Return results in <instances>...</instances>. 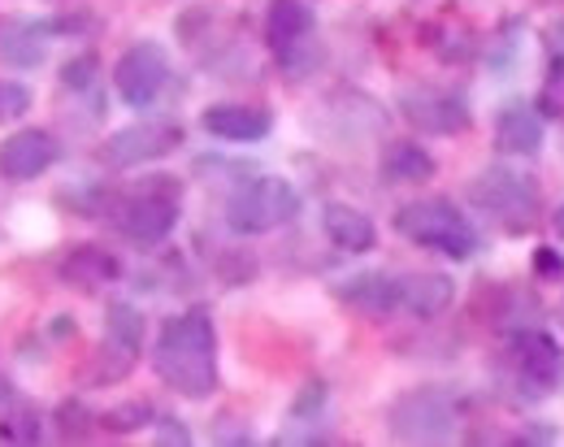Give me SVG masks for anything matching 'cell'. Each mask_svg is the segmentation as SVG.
<instances>
[{"instance_id":"6da1fadb","label":"cell","mask_w":564,"mask_h":447,"mask_svg":"<svg viewBox=\"0 0 564 447\" xmlns=\"http://www.w3.org/2000/svg\"><path fill=\"white\" fill-rule=\"evenodd\" d=\"M152 370L156 378L183 395V400H209L221 386L217 370V330H213L209 308H187L178 317H170L152 344Z\"/></svg>"},{"instance_id":"7a4b0ae2","label":"cell","mask_w":564,"mask_h":447,"mask_svg":"<svg viewBox=\"0 0 564 447\" xmlns=\"http://www.w3.org/2000/svg\"><path fill=\"white\" fill-rule=\"evenodd\" d=\"M499 373L512 400L521 404H539L547 395H556L564 382V348L561 339L543 326H521L508 335L503 352H499Z\"/></svg>"},{"instance_id":"3957f363","label":"cell","mask_w":564,"mask_h":447,"mask_svg":"<svg viewBox=\"0 0 564 447\" xmlns=\"http://www.w3.org/2000/svg\"><path fill=\"white\" fill-rule=\"evenodd\" d=\"M460 426L465 400L452 386H413L387 413V430L400 444H447L460 435Z\"/></svg>"},{"instance_id":"277c9868","label":"cell","mask_w":564,"mask_h":447,"mask_svg":"<svg viewBox=\"0 0 564 447\" xmlns=\"http://www.w3.org/2000/svg\"><path fill=\"white\" fill-rule=\"evenodd\" d=\"M395 230L430 252H443L452 261H469L482 239H478V226L469 222L452 200L443 196H425V200H409L404 209H395Z\"/></svg>"},{"instance_id":"5b68a950","label":"cell","mask_w":564,"mask_h":447,"mask_svg":"<svg viewBox=\"0 0 564 447\" xmlns=\"http://www.w3.org/2000/svg\"><path fill=\"white\" fill-rule=\"evenodd\" d=\"M469 200L474 209H482L487 218L503 226L508 235H525L539 226V214H543V196L534 187L530 174L512 170V165H487L474 174L469 183Z\"/></svg>"},{"instance_id":"8992f818","label":"cell","mask_w":564,"mask_h":447,"mask_svg":"<svg viewBox=\"0 0 564 447\" xmlns=\"http://www.w3.org/2000/svg\"><path fill=\"white\" fill-rule=\"evenodd\" d=\"M300 214V192L279 174H257L239 183L226 200V226L235 235H270Z\"/></svg>"},{"instance_id":"52a82bcc","label":"cell","mask_w":564,"mask_h":447,"mask_svg":"<svg viewBox=\"0 0 564 447\" xmlns=\"http://www.w3.org/2000/svg\"><path fill=\"white\" fill-rule=\"evenodd\" d=\"M178 209H183L178 205V183L156 178V183H148V187L122 196L113 205V226H118L122 239L152 248V243H165L170 239V230L178 226Z\"/></svg>"},{"instance_id":"ba28073f","label":"cell","mask_w":564,"mask_h":447,"mask_svg":"<svg viewBox=\"0 0 564 447\" xmlns=\"http://www.w3.org/2000/svg\"><path fill=\"white\" fill-rule=\"evenodd\" d=\"M140 348H143V313L135 304H127V299L109 304L105 339H100V352L91 361V382H100V386L122 382L127 373L135 370Z\"/></svg>"},{"instance_id":"9c48e42d","label":"cell","mask_w":564,"mask_h":447,"mask_svg":"<svg viewBox=\"0 0 564 447\" xmlns=\"http://www.w3.org/2000/svg\"><path fill=\"white\" fill-rule=\"evenodd\" d=\"M183 144V127L178 122H131L122 131H113L105 144H100V165L109 170H135V165H148V161H161Z\"/></svg>"},{"instance_id":"30bf717a","label":"cell","mask_w":564,"mask_h":447,"mask_svg":"<svg viewBox=\"0 0 564 447\" xmlns=\"http://www.w3.org/2000/svg\"><path fill=\"white\" fill-rule=\"evenodd\" d=\"M400 118L422 135H460L469 131V100L452 87H409L400 91Z\"/></svg>"},{"instance_id":"8fae6325","label":"cell","mask_w":564,"mask_h":447,"mask_svg":"<svg viewBox=\"0 0 564 447\" xmlns=\"http://www.w3.org/2000/svg\"><path fill=\"white\" fill-rule=\"evenodd\" d=\"M165 83H170V57H165V48L152 44V40L131 44V48L118 57V66H113V87H118V96H122L131 109H148V105L165 91Z\"/></svg>"},{"instance_id":"7c38bea8","label":"cell","mask_w":564,"mask_h":447,"mask_svg":"<svg viewBox=\"0 0 564 447\" xmlns=\"http://www.w3.org/2000/svg\"><path fill=\"white\" fill-rule=\"evenodd\" d=\"M265 44L282 62V70L295 75L304 44H313V9L304 0H270V9H265Z\"/></svg>"},{"instance_id":"4fadbf2b","label":"cell","mask_w":564,"mask_h":447,"mask_svg":"<svg viewBox=\"0 0 564 447\" xmlns=\"http://www.w3.org/2000/svg\"><path fill=\"white\" fill-rule=\"evenodd\" d=\"M62 156V144L40 131V127H26V131H13L4 144H0V178L9 183H31L40 178L48 165H57Z\"/></svg>"},{"instance_id":"5bb4252c","label":"cell","mask_w":564,"mask_h":447,"mask_svg":"<svg viewBox=\"0 0 564 447\" xmlns=\"http://www.w3.org/2000/svg\"><path fill=\"white\" fill-rule=\"evenodd\" d=\"M335 296L344 299L348 308H356V313H365V317H391V313H404L400 274H387V270H369V274H352V279L335 283Z\"/></svg>"},{"instance_id":"9a60e30c","label":"cell","mask_w":564,"mask_h":447,"mask_svg":"<svg viewBox=\"0 0 564 447\" xmlns=\"http://www.w3.org/2000/svg\"><path fill=\"white\" fill-rule=\"evenodd\" d=\"M200 127L226 144H257L274 131V113L261 105H209L200 113Z\"/></svg>"},{"instance_id":"2e32d148","label":"cell","mask_w":564,"mask_h":447,"mask_svg":"<svg viewBox=\"0 0 564 447\" xmlns=\"http://www.w3.org/2000/svg\"><path fill=\"white\" fill-rule=\"evenodd\" d=\"M57 274H62V283L74 287V292H100V287H109V283L122 279V261L113 252L96 248V243H78V248H70L62 257Z\"/></svg>"},{"instance_id":"e0dca14e","label":"cell","mask_w":564,"mask_h":447,"mask_svg":"<svg viewBox=\"0 0 564 447\" xmlns=\"http://www.w3.org/2000/svg\"><path fill=\"white\" fill-rule=\"evenodd\" d=\"M495 144L499 152H512V156H534L543 149V113L525 100L503 105L495 118Z\"/></svg>"},{"instance_id":"ac0fdd59","label":"cell","mask_w":564,"mask_h":447,"mask_svg":"<svg viewBox=\"0 0 564 447\" xmlns=\"http://www.w3.org/2000/svg\"><path fill=\"white\" fill-rule=\"evenodd\" d=\"M322 230H326V239H330L335 248H344V252H373V243H378L373 218L360 214L356 205H344V200L322 205Z\"/></svg>"},{"instance_id":"d6986e66","label":"cell","mask_w":564,"mask_h":447,"mask_svg":"<svg viewBox=\"0 0 564 447\" xmlns=\"http://www.w3.org/2000/svg\"><path fill=\"white\" fill-rule=\"evenodd\" d=\"M400 287H404V313H413V317H438L456 299V283L447 274H430V270L400 274Z\"/></svg>"},{"instance_id":"ffe728a7","label":"cell","mask_w":564,"mask_h":447,"mask_svg":"<svg viewBox=\"0 0 564 447\" xmlns=\"http://www.w3.org/2000/svg\"><path fill=\"white\" fill-rule=\"evenodd\" d=\"M48 35H53V22H18L0 35V57L4 66H18V70H31L48 57Z\"/></svg>"},{"instance_id":"44dd1931","label":"cell","mask_w":564,"mask_h":447,"mask_svg":"<svg viewBox=\"0 0 564 447\" xmlns=\"http://www.w3.org/2000/svg\"><path fill=\"white\" fill-rule=\"evenodd\" d=\"M382 178L387 183H430L434 178V156L422 144L395 140L382 152Z\"/></svg>"},{"instance_id":"7402d4cb","label":"cell","mask_w":564,"mask_h":447,"mask_svg":"<svg viewBox=\"0 0 564 447\" xmlns=\"http://www.w3.org/2000/svg\"><path fill=\"white\" fill-rule=\"evenodd\" d=\"M26 109H31V87H26V83L4 78V83H0V127L18 122Z\"/></svg>"},{"instance_id":"603a6c76","label":"cell","mask_w":564,"mask_h":447,"mask_svg":"<svg viewBox=\"0 0 564 447\" xmlns=\"http://www.w3.org/2000/svg\"><path fill=\"white\" fill-rule=\"evenodd\" d=\"M96 70H100L96 53H83V57L66 62V70H62V83H66L70 91H87V87H96Z\"/></svg>"},{"instance_id":"cb8c5ba5","label":"cell","mask_w":564,"mask_h":447,"mask_svg":"<svg viewBox=\"0 0 564 447\" xmlns=\"http://www.w3.org/2000/svg\"><path fill=\"white\" fill-rule=\"evenodd\" d=\"M143 422H152V408L143 404V400H135V404H122V408H113V413H105V426L109 430H140Z\"/></svg>"},{"instance_id":"d4e9b609","label":"cell","mask_w":564,"mask_h":447,"mask_svg":"<svg viewBox=\"0 0 564 447\" xmlns=\"http://www.w3.org/2000/svg\"><path fill=\"white\" fill-rule=\"evenodd\" d=\"M156 439H161V444H187L192 435L178 426V417H161V422H156Z\"/></svg>"},{"instance_id":"484cf974","label":"cell","mask_w":564,"mask_h":447,"mask_svg":"<svg viewBox=\"0 0 564 447\" xmlns=\"http://www.w3.org/2000/svg\"><path fill=\"white\" fill-rule=\"evenodd\" d=\"M552 230H556V239H564V205L552 214Z\"/></svg>"}]
</instances>
